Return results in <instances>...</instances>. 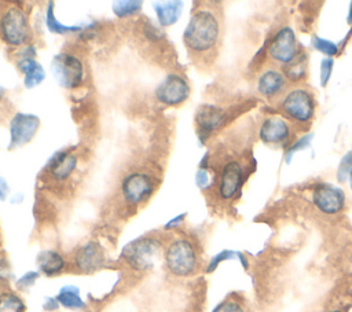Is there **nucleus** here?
Returning <instances> with one entry per match:
<instances>
[{"label":"nucleus","mask_w":352,"mask_h":312,"mask_svg":"<svg viewBox=\"0 0 352 312\" xmlns=\"http://www.w3.org/2000/svg\"><path fill=\"white\" fill-rule=\"evenodd\" d=\"M221 38V19L212 7L197 8L183 32V43L190 54L197 58L212 55Z\"/></svg>","instance_id":"obj_1"},{"label":"nucleus","mask_w":352,"mask_h":312,"mask_svg":"<svg viewBox=\"0 0 352 312\" xmlns=\"http://www.w3.org/2000/svg\"><path fill=\"white\" fill-rule=\"evenodd\" d=\"M294 126L309 125L315 117L316 102L314 92L304 84H290L272 103Z\"/></svg>","instance_id":"obj_2"},{"label":"nucleus","mask_w":352,"mask_h":312,"mask_svg":"<svg viewBox=\"0 0 352 312\" xmlns=\"http://www.w3.org/2000/svg\"><path fill=\"white\" fill-rule=\"evenodd\" d=\"M166 271L175 278H190L199 269V253L197 245L188 236H175L162 252Z\"/></svg>","instance_id":"obj_3"},{"label":"nucleus","mask_w":352,"mask_h":312,"mask_svg":"<svg viewBox=\"0 0 352 312\" xmlns=\"http://www.w3.org/2000/svg\"><path fill=\"white\" fill-rule=\"evenodd\" d=\"M162 252L164 245L158 236L142 235L122 247L121 260L132 271L146 272L154 267Z\"/></svg>","instance_id":"obj_4"},{"label":"nucleus","mask_w":352,"mask_h":312,"mask_svg":"<svg viewBox=\"0 0 352 312\" xmlns=\"http://www.w3.org/2000/svg\"><path fill=\"white\" fill-rule=\"evenodd\" d=\"M0 38L10 47H25L32 38V27L26 11L10 4L0 14Z\"/></svg>","instance_id":"obj_5"},{"label":"nucleus","mask_w":352,"mask_h":312,"mask_svg":"<svg viewBox=\"0 0 352 312\" xmlns=\"http://www.w3.org/2000/svg\"><path fill=\"white\" fill-rule=\"evenodd\" d=\"M51 71L59 87L63 89H77L85 77L84 62L73 52H59L52 58Z\"/></svg>","instance_id":"obj_6"},{"label":"nucleus","mask_w":352,"mask_h":312,"mask_svg":"<svg viewBox=\"0 0 352 312\" xmlns=\"http://www.w3.org/2000/svg\"><path fill=\"white\" fill-rule=\"evenodd\" d=\"M271 65L278 67L290 66L300 56V45L294 30L290 26H282L274 34L267 48Z\"/></svg>","instance_id":"obj_7"},{"label":"nucleus","mask_w":352,"mask_h":312,"mask_svg":"<svg viewBox=\"0 0 352 312\" xmlns=\"http://www.w3.org/2000/svg\"><path fill=\"white\" fill-rule=\"evenodd\" d=\"M155 183L146 170H131L124 175L120 183V194L128 206H140L153 195Z\"/></svg>","instance_id":"obj_8"},{"label":"nucleus","mask_w":352,"mask_h":312,"mask_svg":"<svg viewBox=\"0 0 352 312\" xmlns=\"http://www.w3.org/2000/svg\"><path fill=\"white\" fill-rule=\"evenodd\" d=\"M191 93V87L187 78L180 73H168L155 87V100L168 107H176L183 104Z\"/></svg>","instance_id":"obj_9"},{"label":"nucleus","mask_w":352,"mask_h":312,"mask_svg":"<svg viewBox=\"0 0 352 312\" xmlns=\"http://www.w3.org/2000/svg\"><path fill=\"white\" fill-rule=\"evenodd\" d=\"M245 181V166L239 159L226 161L217 177V197L224 201H232L241 191Z\"/></svg>","instance_id":"obj_10"},{"label":"nucleus","mask_w":352,"mask_h":312,"mask_svg":"<svg viewBox=\"0 0 352 312\" xmlns=\"http://www.w3.org/2000/svg\"><path fill=\"white\" fill-rule=\"evenodd\" d=\"M228 118V111L216 104H201L194 117L197 133L201 142H206L214 132L224 126Z\"/></svg>","instance_id":"obj_11"},{"label":"nucleus","mask_w":352,"mask_h":312,"mask_svg":"<svg viewBox=\"0 0 352 312\" xmlns=\"http://www.w3.org/2000/svg\"><path fill=\"white\" fill-rule=\"evenodd\" d=\"M289 85L290 84L283 69L274 65L263 67L256 80V89L258 95L271 103H274L289 88Z\"/></svg>","instance_id":"obj_12"},{"label":"nucleus","mask_w":352,"mask_h":312,"mask_svg":"<svg viewBox=\"0 0 352 312\" xmlns=\"http://www.w3.org/2000/svg\"><path fill=\"white\" fill-rule=\"evenodd\" d=\"M106 265V253L96 241H87L73 253V267L80 274H94Z\"/></svg>","instance_id":"obj_13"},{"label":"nucleus","mask_w":352,"mask_h":312,"mask_svg":"<svg viewBox=\"0 0 352 312\" xmlns=\"http://www.w3.org/2000/svg\"><path fill=\"white\" fill-rule=\"evenodd\" d=\"M40 129V118L32 113L18 111L10 121L8 148H18L32 142Z\"/></svg>","instance_id":"obj_14"},{"label":"nucleus","mask_w":352,"mask_h":312,"mask_svg":"<svg viewBox=\"0 0 352 312\" xmlns=\"http://www.w3.org/2000/svg\"><path fill=\"white\" fill-rule=\"evenodd\" d=\"M294 125L282 115H267L258 126V137L264 144L280 146L293 137Z\"/></svg>","instance_id":"obj_15"},{"label":"nucleus","mask_w":352,"mask_h":312,"mask_svg":"<svg viewBox=\"0 0 352 312\" xmlns=\"http://www.w3.org/2000/svg\"><path fill=\"white\" fill-rule=\"evenodd\" d=\"M314 206L326 216H336L345 208V192L329 183L318 184L312 191Z\"/></svg>","instance_id":"obj_16"},{"label":"nucleus","mask_w":352,"mask_h":312,"mask_svg":"<svg viewBox=\"0 0 352 312\" xmlns=\"http://www.w3.org/2000/svg\"><path fill=\"white\" fill-rule=\"evenodd\" d=\"M16 67L23 74V85L28 89L40 85L45 80V70L36 60V47L33 44H28L19 51Z\"/></svg>","instance_id":"obj_17"},{"label":"nucleus","mask_w":352,"mask_h":312,"mask_svg":"<svg viewBox=\"0 0 352 312\" xmlns=\"http://www.w3.org/2000/svg\"><path fill=\"white\" fill-rule=\"evenodd\" d=\"M78 165V158L74 153L69 150H60L55 153L47 164V172L50 176L58 181H66L77 169Z\"/></svg>","instance_id":"obj_18"},{"label":"nucleus","mask_w":352,"mask_h":312,"mask_svg":"<svg viewBox=\"0 0 352 312\" xmlns=\"http://www.w3.org/2000/svg\"><path fill=\"white\" fill-rule=\"evenodd\" d=\"M37 269L45 276H56L66 269L65 256L55 249H44L36 257Z\"/></svg>","instance_id":"obj_19"},{"label":"nucleus","mask_w":352,"mask_h":312,"mask_svg":"<svg viewBox=\"0 0 352 312\" xmlns=\"http://www.w3.org/2000/svg\"><path fill=\"white\" fill-rule=\"evenodd\" d=\"M153 5H154L153 8L157 16V22L161 27H168L175 25L183 12V3L177 0L155 1Z\"/></svg>","instance_id":"obj_20"},{"label":"nucleus","mask_w":352,"mask_h":312,"mask_svg":"<svg viewBox=\"0 0 352 312\" xmlns=\"http://www.w3.org/2000/svg\"><path fill=\"white\" fill-rule=\"evenodd\" d=\"M56 300L60 307L70 311H81L85 308V302L80 294V289L74 285H65L56 293Z\"/></svg>","instance_id":"obj_21"},{"label":"nucleus","mask_w":352,"mask_h":312,"mask_svg":"<svg viewBox=\"0 0 352 312\" xmlns=\"http://www.w3.org/2000/svg\"><path fill=\"white\" fill-rule=\"evenodd\" d=\"M45 25L47 29L51 33L55 34H69V33H76V32H81L82 30V25H65L62 22L58 21V18L55 16V10H54V3H48L47 4V10H45Z\"/></svg>","instance_id":"obj_22"},{"label":"nucleus","mask_w":352,"mask_h":312,"mask_svg":"<svg viewBox=\"0 0 352 312\" xmlns=\"http://www.w3.org/2000/svg\"><path fill=\"white\" fill-rule=\"evenodd\" d=\"M0 312H26V304L16 291L3 290L0 291Z\"/></svg>","instance_id":"obj_23"},{"label":"nucleus","mask_w":352,"mask_h":312,"mask_svg":"<svg viewBox=\"0 0 352 312\" xmlns=\"http://www.w3.org/2000/svg\"><path fill=\"white\" fill-rule=\"evenodd\" d=\"M143 3L136 1V0H122V1H114L113 3V12L117 18L124 19V18H131L135 16L140 12Z\"/></svg>","instance_id":"obj_24"},{"label":"nucleus","mask_w":352,"mask_h":312,"mask_svg":"<svg viewBox=\"0 0 352 312\" xmlns=\"http://www.w3.org/2000/svg\"><path fill=\"white\" fill-rule=\"evenodd\" d=\"M212 312H248L243 301L235 296H228L221 300Z\"/></svg>","instance_id":"obj_25"},{"label":"nucleus","mask_w":352,"mask_h":312,"mask_svg":"<svg viewBox=\"0 0 352 312\" xmlns=\"http://www.w3.org/2000/svg\"><path fill=\"white\" fill-rule=\"evenodd\" d=\"M312 45L319 52L327 55V58H333L338 52V45L336 43H333L330 40H326V38H322L319 36L312 37Z\"/></svg>","instance_id":"obj_26"},{"label":"nucleus","mask_w":352,"mask_h":312,"mask_svg":"<svg viewBox=\"0 0 352 312\" xmlns=\"http://www.w3.org/2000/svg\"><path fill=\"white\" fill-rule=\"evenodd\" d=\"M40 278V272L38 271H28L25 274H22L16 280H15V287L18 291H26L30 287L34 286V283L37 282V279Z\"/></svg>","instance_id":"obj_27"},{"label":"nucleus","mask_w":352,"mask_h":312,"mask_svg":"<svg viewBox=\"0 0 352 312\" xmlns=\"http://www.w3.org/2000/svg\"><path fill=\"white\" fill-rule=\"evenodd\" d=\"M234 256H236V253H235V252H232V250H228V249L219 252L217 254H214V256L209 260V263H208V265H206L205 271H206L208 274H210V272L216 271V268H217L223 261H226V260H231Z\"/></svg>","instance_id":"obj_28"},{"label":"nucleus","mask_w":352,"mask_h":312,"mask_svg":"<svg viewBox=\"0 0 352 312\" xmlns=\"http://www.w3.org/2000/svg\"><path fill=\"white\" fill-rule=\"evenodd\" d=\"M352 170V150L348 151L340 161V165H338V169H337V180L340 183H344L348 176H349V172Z\"/></svg>","instance_id":"obj_29"},{"label":"nucleus","mask_w":352,"mask_h":312,"mask_svg":"<svg viewBox=\"0 0 352 312\" xmlns=\"http://www.w3.org/2000/svg\"><path fill=\"white\" fill-rule=\"evenodd\" d=\"M195 183L201 190H208L209 187L213 186V176L210 175V170L205 165H201L199 169L197 170Z\"/></svg>","instance_id":"obj_30"},{"label":"nucleus","mask_w":352,"mask_h":312,"mask_svg":"<svg viewBox=\"0 0 352 312\" xmlns=\"http://www.w3.org/2000/svg\"><path fill=\"white\" fill-rule=\"evenodd\" d=\"M311 137H312V135H304V136H301L300 139L294 140V143H293L292 146H289V148L286 150V154H285L286 162H290V159H292V157H293V154H294L296 151H300L301 148L308 147L309 143H311Z\"/></svg>","instance_id":"obj_31"},{"label":"nucleus","mask_w":352,"mask_h":312,"mask_svg":"<svg viewBox=\"0 0 352 312\" xmlns=\"http://www.w3.org/2000/svg\"><path fill=\"white\" fill-rule=\"evenodd\" d=\"M333 65H334V60L333 58H324L320 63V84L322 87H326L329 80H330V76H331V70H333Z\"/></svg>","instance_id":"obj_32"},{"label":"nucleus","mask_w":352,"mask_h":312,"mask_svg":"<svg viewBox=\"0 0 352 312\" xmlns=\"http://www.w3.org/2000/svg\"><path fill=\"white\" fill-rule=\"evenodd\" d=\"M143 30H144L146 37H147V38H150V40H161V38H162V36H164L162 29L157 27V26H155V25H153L150 21L144 23Z\"/></svg>","instance_id":"obj_33"},{"label":"nucleus","mask_w":352,"mask_h":312,"mask_svg":"<svg viewBox=\"0 0 352 312\" xmlns=\"http://www.w3.org/2000/svg\"><path fill=\"white\" fill-rule=\"evenodd\" d=\"M184 219H186V213H182V214L175 216L173 219L168 220V221L164 224V230H165V231H172V230H176V228L182 227V224L184 223Z\"/></svg>","instance_id":"obj_34"},{"label":"nucleus","mask_w":352,"mask_h":312,"mask_svg":"<svg viewBox=\"0 0 352 312\" xmlns=\"http://www.w3.org/2000/svg\"><path fill=\"white\" fill-rule=\"evenodd\" d=\"M12 276L11 267L6 258H0V282H8Z\"/></svg>","instance_id":"obj_35"},{"label":"nucleus","mask_w":352,"mask_h":312,"mask_svg":"<svg viewBox=\"0 0 352 312\" xmlns=\"http://www.w3.org/2000/svg\"><path fill=\"white\" fill-rule=\"evenodd\" d=\"M59 307H60V305H59L56 297H45L44 302H43V308H44V311H47V312L58 311Z\"/></svg>","instance_id":"obj_36"},{"label":"nucleus","mask_w":352,"mask_h":312,"mask_svg":"<svg viewBox=\"0 0 352 312\" xmlns=\"http://www.w3.org/2000/svg\"><path fill=\"white\" fill-rule=\"evenodd\" d=\"M10 184H8V181L6 180V177H3L1 175H0V201H6L7 198H8V195H10Z\"/></svg>","instance_id":"obj_37"},{"label":"nucleus","mask_w":352,"mask_h":312,"mask_svg":"<svg viewBox=\"0 0 352 312\" xmlns=\"http://www.w3.org/2000/svg\"><path fill=\"white\" fill-rule=\"evenodd\" d=\"M236 256L239 257V261H241V264L243 265V268H245V269H248V268H249V263H248V260H246L245 254H242V253H236Z\"/></svg>","instance_id":"obj_38"},{"label":"nucleus","mask_w":352,"mask_h":312,"mask_svg":"<svg viewBox=\"0 0 352 312\" xmlns=\"http://www.w3.org/2000/svg\"><path fill=\"white\" fill-rule=\"evenodd\" d=\"M348 180H349V187H351V190H352V170L349 172V176H348Z\"/></svg>","instance_id":"obj_39"},{"label":"nucleus","mask_w":352,"mask_h":312,"mask_svg":"<svg viewBox=\"0 0 352 312\" xmlns=\"http://www.w3.org/2000/svg\"><path fill=\"white\" fill-rule=\"evenodd\" d=\"M326 312H345V311H342V309H329Z\"/></svg>","instance_id":"obj_40"},{"label":"nucleus","mask_w":352,"mask_h":312,"mask_svg":"<svg viewBox=\"0 0 352 312\" xmlns=\"http://www.w3.org/2000/svg\"><path fill=\"white\" fill-rule=\"evenodd\" d=\"M1 98H3V91L0 89V99H1Z\"/></svg>","instance_id":"obj_41"}]
</instances>
